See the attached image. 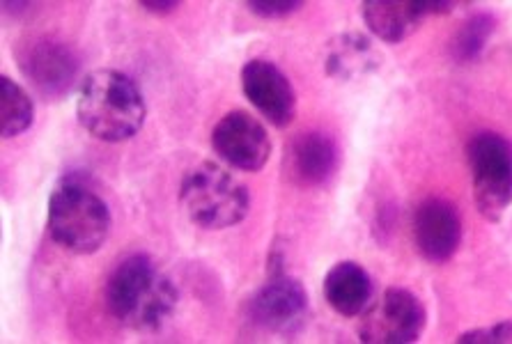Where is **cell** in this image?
Segmentation results:
<instances>
[{
  "mask_svg": "<svg viewBox=\"0 0 512 344\" xmlns=\"http://www.w3.org/2000/svg\"><path fill=\"white\" fill-rule=\"evenodd\" d=\"M106 310L134 331H159L180 303V292L150 255L134 253L111 271L104 287Z\"/></svg>",
  "mask_w": 512,
  "mask_h": 344,
  "instance_id": "obj_1",
  "label": "cell"
},
{
  "mask_svg": "<svg viewBox=\"0 0 512 344\" xmlns=\"http://www.w3.org/2000/svg\"><path fill=\"white\" fill-rule=\"evenodd\" d=\"M76 117L97 140L124 143L143 129L147 106L134 78L118 69H97L81 81Z\"/></svg>",
  "mask_w": 512,
  "mask_h": 344,
  "instance_id": "obj_2",
  "label": "cell"
},
{
  "mask_svg": "<svg viewBox=\"0 0 512 344\" xmlns=\"http://www.w3.org/2000/svg\"><path fill=\"white\" fill-rule=\"evenodd\" d=\"M51 239L74 255H92L106 244L113 214L102 193L79 172H67L49 195L46 216Z\"/></svg>",
  "mask_w": 512,
  "mask_h": 344,
  "instance_id": "obj_3",
  "label": "cell"
},
{
  "mask_svg": "<svg viewBox=\"0 0 512 344\" xmlns=\"http://www.w3.org/2000/svg\"><path fill=\"white\" fill-rule=\"evenodd\" d=\"M186 216L203 230H228L242 223L251 209L246 186L226 168L205 161L186 172L180 186Z\"/></svg>",
  "mask_w": 512,
  "mask_h": 344,
  "instance_id": "obj_4",
  "label": "cell"
},
{
  "mask_svg": "<svg viewBox=\"0 0 512 344\" xmlns=\"http://www.w3.org/2000/svg\"><path fill=\"white\" fill-rule=\"evenodd\" d=\"M246 319L260 333L294 340L310 319L304 285L283 269L281 253H271L269 278L246 303Z\"/></svg>",
  "mask_w": 512,
  "mask_h": 344,
  "instance_id": "obj_5",
  "label": "cell"
},
{
  "mask_svg": "<svg viewBox=\"0 0 512 344\" xmlns=\"http://www.w3.org/2000/svg\"><path fill=\"white\" fill-rule=\"evenodd\" d=\"M473 202L490 223L512 205V143L496 131H478L467 143Z\"/></svg>",
  "mask_w": 512,
  "mask_h": 344,
  "instance_id": "obj_6",
  "label": "cell"
},
{
  "mask_svg": "<svg viewBox=\"0 0 512 344\" xmlns=\"http://www.w3.org/2000/svg\"><path fill=\"white\" fill-rule=\"evenodd\" d=\"M14 56L30 88L46 101L65 99L81 76V56L58 37L23 39Z\"/></svg>",
  "mask_w": 512,
  "mask_h": 344,
  "instance_id": "obj_7",
  "label": "cell"
},
{
  "mask_svg": "<svg viewBox=\"0 0 512 344\" xmlns=\"http://www.w3.org/2000/svg\"><path fill=\"white\" fill-rule=\"evenodd\" d=\"M425 306L416 294L402 287H389L375 306L363 312L359 328L361 342L370 344H411L425 331Z\"/></svg>",
  "mask_w": 512,
  "mask_h": 344,
  "instance_id": "obj_8",
  "label": "cell"
},
{
  "mask_svg": "<svg viewBox=\"0 0 512 344\" xmlns=\"http://www.w3.org/2000/svg\"><path fill=\"white\" fill-rule=\"evenodd\" d=\"M212 147L221 161L242 172H260L271 156L267 129L246 111H230L216 122Z\"/></svg>",
  "mask_w": 512,
  "mask_h": 344,
  "instance_id": "obj_9",
  "label": "cell"
},
{
  "mask_svg": "<svg viewBox=\"0 0 512 344\" xmlns=\"http://www.w3.org/2000/svg\"><path fill=\"white\" fill-rule=\"evenodd\" d=\"M244 97L269 124L285 129L297 115V92L290 78L271 60H248L242 69Z\"/></svg>",
  "mask_w": 512,
  "mask_h": 344,
  "instance_id": "obj_10",
  "label": "cell"
},
{
  "mask_svg": "<svg viewBox=\"0 0 512 344\" xmlns=\"http://www.w3.org/2000/svg\"><path fill=\"white\" fill-rule=\"evenodd\" d=\"M340 168L338 143L322 131L297 134L285 147L283 170L287 182L299 189H322Z\"/></svg>",
  "mask_w": 512,
  "mask_h": 344,
  "instance_id": "obj_11",
  "label": "cell"
},
{
  "mask_svg": "<svg viewBox=\"0 0 512 344\" xmlns=\"http://www.w3.org/2000/svg\"><path fill=\"white\" fill-rule=\"evenodd\" d=\"M414 246L423 260L444 264L457 253L462 241V218L455 205L444 198H428L414 209L411 218Z\"/></svg>",
  "mask_w": 512,
  "mask_h": 344,
  "instance_id": "obj_12",
  "label": "cell"
},
{
  "mask_svg": "<svg viewBox=\"0 0 512 344\" xmlns=\"http://www.w3.org/2000/svg\"><path fill=\"white\" fill-rule=\"evenodd\" d=\"M363 21L372 35L386 44L405 42L421 28L430 14L451 12L455 3H437V0H368L363 3Z\"/></svg>",
  "mask_w": 512,
  "mask_h": 344,
  "instance_id": "obj_13",
  "label": "cell"
},
{
  "mask_svg": "<svg viewBox=\"0 0 512 344\" xmlns=\"http://www.w3.org/2000/svg\"><path fill=\"white\" fill-rule=\"evenodd\" d=\"M322 292L340 317H359L372 303L370 273L356 262H338L324 276Z\"/></svg>",
  "mask_w": 512,
  "mask_h": 344,
  "instance_id": "obj_14",
  "label": "cell"
},
{
  "mask_svg": "<svg viewBox=\"0 0 512 344\" xmlns=\"http://www.w3.org/2000/svg\"><path fill=\"white\" fill-rule=\"evenodd\" d=\"M379 65H382V58L366 35L345 33L329 42L324 72L338 81H354V78L372 74Z\"/></svg>",
  "mask_w": 512,
  "mask_h": 344,
  "instance_id": "obj_15",
  "label": "cell"
},
{
  "mask_svg": "<svg viewBox=\"0 0 512 344\" xmlns=\"http://www.w3.org/2000/svg\"><path fill=\"white\" fill-rule=\"evenodd\" d=\"M33 99L10 76L0 78V134L3 138H19L33 127Z\"/></svg>",
  "mask_w": 512,
  "mask_h": 344,
  "instance_id": "obj_16",
  "label": "cell"
},
{
  "mask_svg": "<svg viewBox=\"0 0 512 344\" xmlns=\"http://www.w3.org/2000/svg\"><path fill=\"white\" fill-rule=\"evenodd\" d=\"M496 30V19L490 12L473 14L460 26V30L451 39V56L460 65H471L483 56L487 42Z\"/></svg>",
  "mask_w": 512,
  "mask_h": 344,
  "instance_id": "obj_17",
  "label": "cell"
},
{
  "mask_svg": "<svg viewBox=\"0 0 512 344\" xmlns=\"http://www.w3.org/2000/svg\"><path fill=\"white\" fill-rule=\"evenodd\" d=\"M246 7L262 19H285L299 12L304 3L301 0H248Z\"/></svg>",
  "mask_w": 512,
  "mask_h": 344,
  "instance_id": "obj_18",
  "label": "cell"
},
{
  "mask_svg": "<svg viewBox=\"0 0 512 344\" xmlns=\"http://www.w3.org/2000/svg\"><path fill=\"white\" fill-rule=\"evenodd\" d=\"M460 344H508L512 342V322H499L490 328H476V331L462 333L457 338Z\"/></svg>",
  "mask_w": 512,
  "mask_h": 344,
  "instance_id": "obj_19",
  "label": "cell"
},
{
  "mask_svg": "<svg viewBox=\"0 0 512 344\" xmlns=\"http://www.w3.org/2000/svg\"><path fill=\"white\" fill-rule=\"evenodd\" d=\"M141 7L145 12L152 14H170L180 7V3H177V0H166V3H161V0H143Z\"/></svg>",
  "mask_w": 512,
  "mask_h": 344,
  "instance_id": "obj_20",
  "label": "cell"
}]
</instances>
